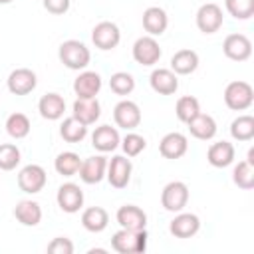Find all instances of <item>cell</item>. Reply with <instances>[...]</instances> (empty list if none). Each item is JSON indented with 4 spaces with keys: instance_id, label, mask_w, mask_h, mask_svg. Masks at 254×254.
Wrapping results in <instances>:
<instances>
[{
    "instance_id": "obj_1",
    "label": "cell",
    "mask_w": 254,
    "mask_h": 254,
    "mask_svg": "<svg viewBox=\"0 0 254 254\" xmlns=\"http://www.w3.org/2000/svg\"><path fill=\"white\" fill-rule=\"evenodd\" d=\"M147 230H127L119 228L111 236V248L119 254H141L147 250Z\"/></svg>"
},
{
    "instance_id": "obj_2",
    "label": "cell",
    "mask_w": 254,
    "mask_h": 254,
    "mask_svg": "<svg viewBox=\"0 0 254 254\" xmlns=\"http://www.w3.org/2000/svg\"><path fill=\"white\" fill-rule=\"evenodd\" d=\"M58 56H60V62L67 67V69H85L89 60H91V54H89V48L79 42V40H65L60 44V50H58Z\"/></svg>"
},
{
    "instance_id": "obj_3",
    "label": "cell",
    "mask_w": 254,
    "mask_h": 254,
    "mask_svg": "<svg viewBox=\"0 0 254 254\" xmlns=\"http://www.w3.org/2000/svg\"><path fill=\"white\" fill-rule=\"evenodd\" d=\"M224 103L232 111H246L254 103V89L248 81H230L224 89Z\"/></svg>"
},
{
    "instance_id": "obj_4",
    "label": "cell",
    "mask_w": 254,
    "mask_h": 254,
    "mask_svg": "<svg viewBox=\"0 0 254 254\" xmlns=\"http://www.w3.org/2000/svg\"><path fill=\"white\" fill-rule=\"evenodd\" d=\"M189 202V187L183 181H171L163 187L161 204L169 212H181Z\"/></svg>"
},
{
    "instance_id": "obj_5",
    "label": "cell",
    "mask_w": 254,
    "mask_h": 254,
    "mask_svg": "<svg viewBox=\"0 0 254 254\" xmlns=\"http://www.w3.org/2000/svg\"><path fill=\"white\" fill-rule=\"evenodd\" d=\"M48 183V175H46V169L42 165H26L20 169L18 173V187L22 192H28V194H36L40 190H44Z\"/></svg>"
},
{
    "instance_id": "obj_6",
    "label": "cell",
    "mask_w": 254,
    "mask_h": 254,
    "mask_svg": "<svg viewBox=\"0 0 254 254\" xmlns=\"http://www.w3.org/2000/svg\"><path fill=\"white\" fill-rule=\"evenodd\" d=\"M131 54H133V60L139 65H155L161 60V56H163L161 46L155 40V36H141V38H137L135 44H133Z\"/></svg>"
},
{
    "instance_id": "obj_7",
    "label": "cell",
    "mask_w": 254,
    "mask_h": 254,
    "mask_svg": "<svg viewBox=\"0 0 254 254\" xmlns=\"http://www.w3.org/2000/svg\"><path fill=\"white\" fill-rule=\"evenodd\" d=\"M91 42L95 44V48H99L103 52L117 48L119 42H121L119 26L115 22H109V20H103V22L95 24L93 30H91Z\"/></svg>"
},
{
    "instance_id": "obj_8",
    "label": "cell",
    "mask_w": 254,
    "mask_h": 254,
    "mask_svg": "<svg viewBox=\"0 0 254 254\" xmlns=\"http://www.w3.org/2000/svg\"><path fill=\"white\" fill-rule=\"evenodd\" d=\"M133 165L125 155H115L111 161H107V171L105 177L113 189H125L131 181Z\"/></svg>"
},
{
    "instance_id": "obj_9",
    "label": "cell",
    "mask_w": 254,
    "mask_h": 254,
    "mask_svg": "<svg viewBox=\"0 0 254 254\" xmlns=\"http://www.w3.org/2000/svg\"><path fill=\"white\" fill-rule=\"evenodd\" d=\"M222 8L214 2H206L196 10V28L202 34H214L222 28Z\"/></svg>"
},
{
    "instance_id": "obj_10",
    "label": "cell",
    "mask_w": 254,
    "mask_h": 254,
    "mask_svg": "<svg viewBox=\"0 0 254 254\" xmlns=\"http://www.w3.org/2000/svg\"><path fill=\"white\" fill-rule=\"evenodd\" d=\"M113 119L115 125L125 129V131H133L135 127L141 125V109L135 101L131 99H121L115 107H113Z\"/></svg>"
},
{
    "instance_id": "obj_11",
    "label": "cell",
    "mask_w": 254,
    "mask_h": 254,
    "mask_svg": "<svg viewBox=\"0 0 254 254\" xmlns=\"http://www.w3.org/2000/svg\"><path fill=\"white\" fill-rule=\"evenodd\" d=\"M222 52L232 62H246L252 56V42L244 34H228L222 42Z\"/></svg>"
},
{
    "instance_id": "obj_12",
    "label": "cell",
    "mask_w": 254,
    "mask_h": 254,
    "mask_svg": "<svg viewBox=\"0 0 254 254\" xmlns=\"http://www.w3.org/2000/svg\"><path fill=\"white\" fill-rule=\"evenodd\" d=\"M6 85H8V91L14 95H28L36 89L38 77L30 67H18V69L10 71Z\"/></svg>"
},
{
    "instance_id": "obj_13",
    "label": "cell",
    "mask_w": 254,
    "mask_h": 254,
    "mask_svg": "<svg viewBox=\"0 0 254 254\" xmlns=\"http://www.w3.org/2000/svg\"><path fill=\"white\" fill-rule=\"evenodd\" d=\"M56 200H58V206L64 212H67V214L79 212V208L83 206V190L75 183H64L58 189Z\"/></svg>"
},
{
    "instance_id": "obj_14",
    "label": "cell",
    "mask_w": 254,
    "mask_h": 254,
    "mask_svg": "<svg viewBox=\"0 0 254 254\" xmlns=\"http://www.w3.org/2000/svg\"><path fill=\"white\" fill-rule=\"evenodd\" d=\"M105 171H107V159L103 155H93L81 161L77 173L85 185H97L105 179Z\"/></svg>"
},
{
    "instance_id": "obj_15",
    "label": "cell",
    "mask_w": 254,
    "mask_h": 254,
    "mask_svg": "<svg viewBox=\"0 0 254 254\" xmlns=\"http://www.w3.org/2000/svg\"><path fill=\"white\" fill-rule=\"evenodd\" d=\"M151 89L159 95H173L179 89V77L173 69L169 67H157L149 75Z\"/></svg>"
},
{
    "instance_id": "obj_16",
    "label": "cell",
    "mask_w": 254,
    "mask_h": 254,
    "mask_svg": "<svg viewBox=\"0 0 254 254\" xmlns=\"http://www.w3.org/2000/svg\"><path fill=\"white\" fill-rule=\"evenodd\" d=\"M200 230V218L192 212H177V216L169 224V232L175 238H192Z\"/></svg>"
},
{
    "instance_id": "obj_17",
    "label": "cell",
    "mask_w": 254,
    "mask_h": 254,
    "mask_svg": "<svg viewBox=\"0 0 254 254\" xmlns=\"http://www.w3.org/2000/svg\"><path fill=\"white\" fill-rule=\"evenodd\" d=\"M71 115L81 121L83 125H93L99 115H101V105L97 101V97H77L73 101V107H71Z\"/></svg>"
},
{
    "instance_id": "obj_18",
    "label": "cell",
    "mask_w": 254,
    "mask_h": 254,
    "mask_svg": "<svg viewBox=\"0 0 254 254\" xmlns=\"http://www.w3.org/2000/svg\"><path fill=\"white\" fill-rule=\"evenodd\" d=\"M115 218H117L119 226L127 228V230H143L147 226V214L137 204H123V206H119Z\"/></svg>"
},
{
    "instance_id": "obj_19",
    "label": "cell",
    "mask_w": 254,
    "mask_h": 254,
    "mask_svg": "<svg viewBox=\"0 0 254 254\" xmlns=\"http://www.w3.org/2000/svg\"><path fill=\"white\" fill-rule=\"evenodd\" d=\"M187 151H189V139L179 131L167 133L159 143V153L165 159H181Z\"/></svg>"
},
{
    "instance_id": "obj_20",
    "label": "cell",
    "mask_w": 254,
    "mask_h": 254,
    "mask_svg": "<svg viewBox=\"0 0 254 254\" xmlns=\"http://www.w3.org/2000/svg\"><path fill=\"white\" fill-rule=\"evenodd\" d=\"M121 143V137H119V131L111 125H99L95 127V131L91 133V145L99 151V153H109V151H115Z\"/></svg>"
},
{
    "instance_id": "obj_21",
    "label": "cell",
    "mask_w": 254,
    "mask_h": 254,
    "mask_svg": "<svg viewBox=\"0 0 254 254\" xmlns=\"http://www.w3.org/2000/svg\"><path fill=\"white\" fill-rule=\"evenodd\" d=\"M234 155H236V151H234V145L232 143H228V141H216V143H212L208 147L206 161L212 167H216V169H224V167H228V165L234 163Z\"/></svg>"
},
{
    "instance_id": "obj_22",
    "label": "cell",
    "mask_w": 254,
    "mask_h": 254,
    "mask_svg": "<svg viewBox=\"0 0 254 254\" xmlns=\"http://www.w3.org/2000/svg\"><path fill=\"white\" fill-rule=\"evenodd\" d=\"M169 26V16L161 6H149L143 12V28L147 36H161Z\"/></svg>"
},
{
    "instance_id": "obj_23",
    "label": "cell",
    "mask_w": 254,
    "mask_h": 254,
    "mask_svg": "<svg viewBox=\"0 0 254 254\" xmlns=\"http://www.w3.org/2000/svg\"><path fill=\"white\" fill-rule=\"evenodd\" d=\"M38 111L44 119L48 121H58L64 117V111H65V101L60 93H46L40 97L38 101Z\"/></svg>"
},
{
    "instance_id": "obj_24",
    "label": "cell",
    "mask_w": 254,
    "mask_h": 254,
    "mask_svg": "<svg viewBox=\"0 0 254 254\" xmlns=\"http://www.w3.org/2000/svg\"><path fill=\"white\" fill-rule=\"evenodd\" d=\"M101 89V75L97 71H81L73 79V91L77 97H95Z\"/></svg>"
},
{
    "instance_id": "obj_25",
    "label": "cell",
    "mask_w": 254,
    "mask_h": 254,
    "mask_svg": "<svg viewBox=\"0 0 254 254\" xmlns=\"http://www.w3.org/2000/svg\"><path fill=\"white\" fill-rule=\"evenodd\" d=\"M187 125H189L190 135L200 141H210L216 135V121L208 113H196Z\"/></svg>"
},
{
    "instance_id": "obj_26",
    "label": "cell",
    "mask_w": 254,
    "mask_h": 254,
    "mask_svg": "<svg viewBox=\"0 0 254 254\" xmlns=\"http://www.w3.org/2000/svg\"><path fill=\"white\" fill-rule=\"evenodd\" d=\"M81 224L87 232H103L109 224V214L103 206H89L81 212Z\"/></svg>"
},
{
    "instance_id": "obj_27",
    "label": "cell",
    "mask_w": 254,
    "mask_h": 254,
    "mask_svg": "<svg viewBox=\"0 0 254 254\" xmlns=\"http://www.w3.org/2000/svg\"><path fill=\"white\" fill-rule=\"evenodd\" d=\"M198 67V54L194 50H179L171 58V69L177 75H189Z\"/></svg>"
},
{
    "instance_id": "obj_28",
    "label": "cell",
    "mask_w": 254,
    "mask_h": 254,
    "mask_svg": "<svg viewBox=\"0 0 254 254\" xmlns=\"http://www.w3.org/2000/svg\"><path fill=\"white\" fill-rule=\"evenodd\" d=\"M14 216L24 226H38L42 220V206L36 200H20L14 208Z\"/></svg>"
},
{
    "instance_id": "obj_29",
    "label": "cell",
    "mask_w": 254,
    "mask_h": 254,
    "mask_svg": "<svg viewBox=\"0 0 254 254\" xmlns=\"http://www.w3.org/2000/svg\"><path fill=\"white\" fill-rule=\"evenodd\" d=\"M60 135L64 141L67 143H81L87 135V125H83L81 121H77L73 115L65 117L60 125Z\"/></svg>"
},
{
    "instance_id": "obj_30",
    "label": "cell",
    "mask_w": 254,
    "mask_h": 254,
    "mask_svg": "<svg viewBox=\"0 0 254 254\" xmlns=\"http://www.w3.org/2000/svg\"><path fill=\"white\" fill-rule=\"evenodd\" d=\"M79 165H81V159H79V155L73 153V151H64V153H60V155L56 157V161H54V169H56V173L62 175V177H73V175H77Z\"/></svg>"
},
{
    "instance_id": "obj_31",
    "label": "cell",
    "mask_w": 254,
    "mask_h": 254,
    "mask_svg": "<svg viewBox=\"0 0 254 254\" xmlns=\"http://www.w3.org/2000/svg\"><path fill=\"white\" fill-rule=\"evenodd\" d=\"M230 135L236 141H252L254 139V117L252 115H238L230 123Z\"/></svg>"
},
{
    "instance_id": "obj_32",
    "label": "cell",
    "mask_w": 254,
    "mask_h": 254,
    "mask_svg": "<svg viewBox=\"0 0 254 254\" xmlns=\"http://www.w3.org/2000/svg\"><path fill=\"white\" fill-rule=\"evenodd\" d=\"M30 129H32V125H30L28 115L18 113V111L12 113V115H8V119H6V133L12 139H24V137H28Z\"/></svg>"
},
{
    "instance_id": "obj_33",
    "label": "cell",
    "mask_w": 254,
    "mask_h": 254,
    "mask_svg": "<svg viewBox=\"0 0 254 254\" xmlns=\"http://www.w3.org/2000/svg\"><path fill=\"white\" fill-rule=\"evenodd\" d=\"M232 181L238 189H244V190L254 189V165H250L246 159L240 161L232 169Z\"/></svg>"
},
{
    "instance_id": "obj_34",
    "label": "cell",
    "mask_w": 254,
    "mask_h": 254,
    "mask_svg": "<svg viewBox=\"0 0 254 254\" xmlns=\"http://www.w3.org/2000/svg\"><path fill=\"white\" fill-rule=\"evenodd\" d=\"M175 113H177L179 121L189 123L196 113H200V103L192 95H183V97H179V101L175 105Z\"/></svg>"
},
{
    "instance_id": "obj_35",
    "label": "cell",
    "mask_w": 254,
    "mask_h": 254,
    "mask_svg": "<svg viewBox=\"0 0 254 254\" xmlns=\"http://www.w3.org/2000/svg\"><path fill=\"white\" fill-rule=\"evenodd\" d=\"M109 87L117 95H129L135 89V77L127 71H115L109 77Z\"/></svg>"
},
{
    "instance_id": "obj_36",
    "label": "cell",
    "mask_w": 254,
    "mask_h": 254,
    "mask_svg": "<svg viewBox=\"0 0 254 254\" xmlns=\"http://www.w3.org/2000/svg\"><path fill=\"white\" fill-rule=\"evenodd\" d=\"M224 8L236 20H248L254 16V0H224Z\"/></svg>"
},
{
    "instance_id": "obj_37",
    "label": "cell",
    "mask_w": 254,
    "mask_h": 254,
    "mask_svg": "<svg viewBox=\"0 0 254 254\" xmlns=\"http://www.w3.org/2000/svg\"><path fill=\"white\" fill-rule=\"evenodd\" d=\"M20 159H22V153L14 143H2L0 145V171L16 169Z\"/></svg>"
},
{
    "instance_id": "obj_38",
    "label": "cell",
    "mask_w": 254,
    "mask_h": 254,
    "mask_svg": "<svg viewBox=\"0 0 254 254\" xmlns=\"http://www.w3.org/2000/svg\"><path fill=\"white\" fill-rule=\"evenodd\" d=\"M119 145L123 147V153H125L127 157H137L139 153H143V151H145L147 141H145V137H143V135H139V133H135V131H129V133L121 139V143H119Z\"/></svg>"
},
{
    "instance_id": "obj_39",
    "label": "cell",
    "mask_w": 254,
    "mask_h": 254,
    "mask_svg": "<svg viewBox=\"0 0 254 254\" xmlns=\"http://www.w3.org/2000/svg\"><path fill=\"white\" fill-rule=\"evenodd\" d=\"M50 254H73V242L65 236H58L48 244Z\"/></svg>"
},
{
    "instance_id": "obj_40",
    "label": "cell",
    "mask_w": 254,
    "mask_h": 254,
    "mask_svg": "<svg viewBox=\"0 0 254 254\" xmlns=\"http://www.w3.org/2000/svg\"><path fill=\"white\" fill-rule=\"evenodd\" d=\"M71 6V0H44V8L50 12V14H65Z\"/></svg>"
},
{
    "instance_id": "obj_41",
    "label": "cell",
    "mask_w": 254,
    "mask_h": 254,
    "mask_svg": "<svg viewBox=\"0 0 254 254\" xmlns=\"http://www.w3.org/2000/svg\"><path fill=\"white\" fill-rule=\"evenodd\" d=\"M12 0H0V4H10Z\"/></svg>"
}]
</instances>
